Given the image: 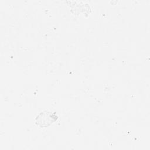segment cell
<instances>
[{"mask_svg": "<svg viewBox=\"0 0 150 150\" xmlns=\"http://www.w3.org/2000/svg\"><path fill=\"white\" fill-rule=\"evenodd\" d=\"M57 119V116L54 112H43L37 115L35 121L36 124L40 127H46L50 125Z\"/></svg>", "mask_w": 150, "mask_h": 150, "instance_id": "cell-1", "label": "cell"}]
</instances>
